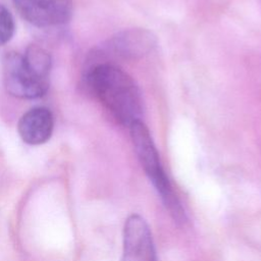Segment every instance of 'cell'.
<instances>
[{
    "instance_id": "6da1fadb",
    "label": "cell",
    "mask_w": 261,
    "mask_h": 261,
    "mask_svg": "<svg viewBox=\"0 0 261 261\" xmlns=\"http://www.w3.org/2000/svg\"><path fill=\"white\" fill-rule=\"evenodd\" d=\"M88 82L99 101L121 124L129 126L141 120L144 110L142 95L124 70L110 63H101L90 70Z\"/></svg>"
},
{
    "instance_id": "7a4b0ae2",
    "label": "cell",
    "mask_w": 261,
    "mask_h": 261,
    "mask_svg": "<svg viewBox=\"0 0 261 261\" xmlns=\"http://www.w3.org/2000/svg\"><path fill=\"white\" fill-rule=\"evenodd\" d=\"M128 127L141 165L156 189L164 206L173 219L178 222L185 221V211L164 172L149 129L142 120L135 121Z\"/></svg>"
},
{
    "instance_id": "3957f363",
    "label": "cell",
    "mask_w": 261,
    "mask_h": 261,
    "mask_svg": "<svg viewBox=\"0 0 261 261\" xmlns=\"http://www.w3.org/2000/svg\"><path fill=\"white\" fill-rule=\"evenodd\" d=\"M2 75L6 91L20 99H36L44 96L49 80L38 75L16 52L7 53L2 60Z\"/></svg>"
},
{
    "instance_id": "277c9868",
    "label": "cell",
    "mask_w": 261,
    "mask_h": 261,
    "mask_svg": "<svg viewBox=\"0 0 261 261\" xmlns=\"http://www.w3.org/2000/svg\"><path fill=\"white\" fill-rule=\"evenodd\" d=\"M13 3L24 19L40 28L63 24L72 14L71 0H13Z\"/></svg>"
},
{
    "instance_id": "5b68a950",
    "label": "cell",
    "mask_w": 261,
    "mask_h": 261,
    "mask_svg": "<svg viewBox=\"0 0 261 261\" xmlns=\"http://www.w3.org/2000/svg\"><path fill=\"white\" fill-rule=\"evenodd\" d=\"M122 261H157L149 225L138 214L128 216L124 223Z\"/></svg>"
},
{
    "instance_id": "8992f818",
    "label": "cell",
    "mask_w": 261,
    "mask_h": 261,
    "mask_svg": "<svg viewBox=\"0 0 261 261\" xmlns=\"http://www.w3.org/2000/svg\"><path fill=\"white\" fill-rule=\"evenodd\" d=\"M53 126L54 119L51 111L45 107H36L20 117L17 130L24 143L41 145L50 139Z\"/></svg>"
},
{
    "instance_id": "52a82bcc",
    "label": "cell",
    "mask_w": 261,
    "mask_h": 261,
    "mask_svg": "<svg viewBox=\"0 0 261 261\" xmlns=\"http://www.w3.org/2000/svg\"><path fill=\"white\" fill-rule=\"evenodd\" d=\"M156 44L155 37L144 29H130L118 34L111 47L124 58H139L148 54Z\"/></svg>"
},
{
    "instance_id": "ba28073f",
    "label": "cell",
    "mask_w": 261,
    "mask_h": 261,
    "mask_svg": "<svg viewBox=\"0 0 261 261\" xmlns=\"http://www.w3.org/2000/svg\"><path fill=\"white\" fill-rule=\"evenodd\" d=\"M22 56L29 66L38 75L49 80L51 70V57L45 49L37 45H31L27 48V51Z\"/></svg>"
},
{
    "instance_id": "9c48e42d",
    "label": "cell",
    "mask_w": 261,
    "mask_h": 261,
    "mask_svg": "<svg viewBox=\"0 0 261 261\" xmlns=\"http://www.w3.org/2000/svg\"><path fill=\"white\" fill-rule=\"evenodd\" d=\"M14 34V20L9 10L0 4V46L10 41Z\"/></svg>"
}]
</instances>
